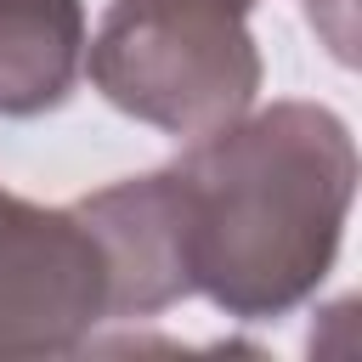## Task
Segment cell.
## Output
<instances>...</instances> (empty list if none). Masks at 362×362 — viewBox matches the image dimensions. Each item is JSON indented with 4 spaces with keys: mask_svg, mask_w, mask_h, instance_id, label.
<instances>
[{
    "mask_svg": "<svg viewBox=\"0 0 362 362\" xmlns=\"http://www.w3.org/2000/svg\"><path fill=\"white\" fill-rule=\"evenodd\" d=\"M164 170L192 294L238 322H266L322 288L356 198V141L334 107L238 113Z\"/></svg>",
    "mask_w": 362,
    "mask_h": 362,
    "instance_id": "6da1fadb",
    "label": "cell"
},
{
    "mask_svg": "<svg viewBox=\"0 0 362 362\" xmlns=\"http://www.w3.org/2000/svg\"><path fill=\"white\" fill-rule=\"evenodd\" d=\"M85 68V0H0V119H40Z\"/></svg>",
    "mask_w": 362,
    "mask_h": 362,
    "instance_id": "5b68a950",
    "label": "cell"
},
{
    "mask_svg": "<svg viewBox=\"0 0 362 362\" xmlns=\"http://www.w3.org/2000/svg\"><path fill=\"white\" fill-rule=\"evenodd\" d=\"M96 322H113V277L85 209L0 187V356H68Z\"/></svg>",
    "mask_w": 362,
    "mask_h": 362,
    "instance_id": "3957f363",
    "label": "cell"
},
{
    "mask_svg": "<svg viewBox=\"0 0 362 362\" xmlns=\"http://www.w3.org/2000/svg\"><path fill=\"white\" fill-rule=\"evenodd\" d=\"M255 0H113L85 45L90 85L164 136H209L255 107Z\"/></svg>",
    "mask_w": 362,
    "mask_h": 362,
    "instance_id": "7a4b0ae2",
    "label": "cell"
},
{
    "mask_svg": "<svg viewBox=\"0 0 362 362\" xmlns=\"http://www.w3.org/2000/svg\"><path fill=\"white\" fill-rule=\"evenodd\" d=\"M85 221L102 238L107 277H113V322L158 317L175 300H187V260H181V226H175V192L170 170L124 175L102 192L74 198Z\"/></svg>",
    "mask_w": 362,
    "mask_h": 362,
    "instance_id": "277c9868",
    "label": "cell"
},
{
    "mask_svg": "<svg viewBox=\"0 0 362 362\" xmlns=\"http://www.w3.org/2000/svg\"><path fill=\"white\" fill-rule=\"evenodd\" d=\"M311 28L322 34V45L334 51V62H356V0H300Z\"/></svg>",
    "mask_w": 362,
    "mask_h": 362,
    "instance_id": "8992f818",
    "label": "cell"
}]
</instances>
